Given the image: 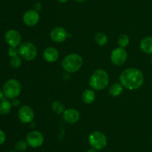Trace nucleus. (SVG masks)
<instances>
[{"mask_svg":"<svg viewBox=\"0 0 152 152\" xmlns=\"http://www.w3.org/2000/svg\"><path fill=\"white\" fill-rule=\"evenodd\" d=\"M120 83L125 88L130 90L138 89L144 82V76L142 72L136 68L125 69L120 76Z\"/></svg>","mask_w":152,"mask_h":152,"instance_id":"obj_1","label":"nucleus"},{"mask_svg":"<svg viewBox=\"0 0 152 152\" xmlns=\"http://www.w3.org/2000/svg\"><path fill=\"white\" fill-rule=\"evenodd\" d=\"M109 83V77L106 71L102 69H96L91 77L89 83L93 89L102 90L106 88Z\"/></svg>","mask_w":152,"mask_h":152,"instance_id":"obj_2","label":"nucleus"},{"mask_svg":"<svg viewBox=\"0 0 152 152\" xmlns=\"http://www.w3.org/2000/svg\"><path fill=\"white\" fill-rule=\"evenodd\" d=\"M83 58L77 54H70L62 61V68L68 73H74L79 71L83 66Z\"/></svg>","mask_w":152,"mask_h":152,"instance_id":"obj_3","label":"nucleus"},{"mask_svg":"<svg viewBox=\"0 0 152 152\" xmlns=\"http://www.w3.org/2000/svg\"><path fill=\"white\" fill-rule=\"evenodd\" d=\"M22 90V85L19 80L16 79H10L3 85L2 92L4 96L9 99L16 98Z\"/></svg>","mask_w":152,"mask_h":152,"instance_id":"obj_4","label":"nucleus"},{"mask_svg":"<svg viewBox=\"0 0 152 152\" xmlns=\"http://www.w3.org/2000/svg\"><path fill=\"white\" fill-rule=\"evenodd\" d=\"M88 142L92 148L96 151L102 150L107 145V137L101 131H94L89 135Z\"/></svg>","mask_w":152,"mask_h":152,"instance_id":"obj_5","label":"nucleus"},{"mask_svg":"<svg viewBox=\"0 0 152 152\" xmlns=\"http://www.w3.org/2000/svg\"><path fill=\"white\" fill-rule=\"evenodd\" d=\"M19 54L25 61H33L37 58V47L31 42H25L19 46Z\"/></svg>","mask_w":152,"mask_h":152,"instance_id":"obj_6","label":"nucleus"},{"mask_svg":"<svg viewBox=\"0 0 152 152\" xmlns=\"http://www.w3.org/2000/svg\"><path fill=\"white\" fill-rule=\"evenodd\" d=\"M127 52L124 48H116L111 52V61L116 66H121L127 60Z\"/></svg>","mask_w":152,"mask_h":152,"instance_id":"obj_7","label":"nucleus"},{"mask_svg":"<svg viewBox=\"0 0 152 152\" xmlns=\"http://www.w3.org/2000/svg\"><path fill=\"white\" fill-rule=\"evenodd\" d=\"M26 142L32 148H38L44 142V137L39 131H33L27 135Z\"/></svg>","mask_w":152,"mask_h":152,"instance_id":"obj_8","label":"nucleus"},{"mask_svg":"<svg viewBox=\"0 0 152 152\" xmlns=\"http://www.w3.org/2000/svg\"><path fill=\"white\" fill-rule=\"evenodd\" d=\"M18 117L22 123H30L34 119V112L30 106L23 105L19 108Z\"/></svg>","mask_w":152,"mask_h":152,"instance_id":"obj_9","label":"nucleus"},{"mask_svg":"<svg viewBox=\"0 0 152 152\" xmlns=\"http://www.w3.org/2000/svg\"><path fill=\"white\" fill-rule=\"evenodd\" d=\"M4 39H5L6 43L10 46H13V47H17L20 45L21 41H22L21 34L17 31L13 29L8 30L5 33Z\"/></svg>","mask_w":152,"mask_h":152,"instance_id":"obj_10","label":"nucleus"},{"mask_svg":"<svg viewBox=\"0 0 152 152\" xmlns=\"http://www.w3.org/2000/svg\"><path fill=\"white\" fill-rule=\"evenodd\" d=\"M22 19H23L24 23L28 26H34L39 21V14L34 9L28 10L24 13Z\"/></svg>","mask_w":152,"mask_h":152,"instance_id":"obj_11","label":"nucleus"},{"mask_svg":"<svg viewBox=\"0 0 152 152\" xmlns=\"http://www.w3.org/2000/svg\"><path fill=\"white\" fill-rule=\"evenodd\" d=\"M68 32L62 27H55L50 32V38L55 43H62L68 37Z\"/></svg>","mask_w":152,"mask_h":152,"instance_id":"obj_12","label":"nucleus"},{"mask_svg":"<svg viewBox=\"0 0 152 152\" xmlns=\"http://www.w3.org/2000/svg\"><path fill=\"white\" fill-rule=\"evenodd\" d=\"M62 114H63L64 120L69 124L76 123L78 122L80 117V114L78 110L73 108L67 109Z\"/></svg>","mask_w":152,"mask_h":152,"instance_id":"obj_13","label":"nucleus"},{"mask_svg":"<svg viewBox=\"0 0 152 152\" xmlns=\"http://www.w3.org/2000/svg\"><path fill=\"white\" fill-rule=\"evenodd\" d=\"M44 59L48 63H53L59 58V52L53 47H48L45 49L43 53Z\"/></svg>","mask_w":152,"mask_h":152,"instance_id":"obj_14","label":"nucleus"},{"mask_svg":"<svg viewBox=\"0 0 152 152\" xmlns=\"http://www.w3.org/2000/svg\"><path fill=\"white\" fill-rule=\"evenodd\" d=\"M140 47L145 53L152 55V37H144L140 41Z\"/></svg>","mask_w":152,"mask_h":152,"instance_id":"obj_15","label":"nucleus"},{"mask_svg":"<svg viewBox=\"0 0 152 152\" xmlns=\"http://www.w3.org/2000/svg\"><path fill=\"white\" fill-rule=\"evenodd\" d=\"M95 98L96 96H95L94 92L91 89H86L82 95V99H83V102L88 104L93 103L94 101Z\"/></svg>","mask_w":152,"mask_h":152,"instance_id":"obj_16","label":"nucleus"},{"mask_svg":"<svg viewBox=\"0 0 152 152\" xmlns=\"http://www.w3.org/2000/svg\"><path fill=\"white\" fill-rule=\"evenodd\" d=\"M123 91V86L121 83H114L109 88V93L111 96H119Z\"/></svg>","mask_w":152,"mask_h":152,"instance_id":"obj_17","label":"nucleus"},{"mask_svg":"<svg viewBox=\"0 0 152 152\" xmlns=\"http://www.w3.org/2000/svg\"><path fill=\"white\" fill-rule=\"evenodd\" d=\"M12 108V104L9 100L3 99L0 101V114H8Z\"/></svg>","mask_w":152,"mask_h":152,"instance_id":"obj_18","label":"nucleus"},{"mask_svg":"<svg viewBox=\"0 0 152 152\" xmlns=\"http://www.w3.org/2000/svg\"><path fill=\"white\" fill-rule=\"evenodd\" d=\"M94 40L99 46H103L108 43V37L102 32H99L95 35Z\"/></svg>","mask_w":152,"mask_h":152,"instance_id":"obj_19","label":"nucleus"},{"mask_svg":"<svg viewBox=\"0 0 152 152\" xmlns=\"http://www.w3.org/2000/svg\"><path fill=\"white\" fill-rule=\"evenodd\" d=\"M52 109L53 111L57 114H61L63 113L65 111V105L59 101H55L52 104Z\"/></svg>","mask_w":152,"mask_h":152,"instance_id":"obj_20","label":"nucleus"},{"mask_svg":"<svg viewBox=\"0 0 152 152\" xmlns=\"http://www.w3.org/2000/svg\"><path fill=\"white\" fill-rule=\"evenodd\" d=\"M129 41H130V39L129 36L126 34H122L118 39V44L120 47L125 48L129 44Z\"/></svg>","mask_w":152,"mask_h":152,"instance_id":"obj_21","label":"nucleus"},{"mask_svg":"<svg viewBox=\"0 0 152 152\" xmlns=\"http://www.w3.org/2000/svg\"><path fill=\"white\" fill-rule=\"evenodd\" d=\"M10 64L13 68H19L22 64V59L19 55L12 57L10 60Z\"/></svg>","mask_w":152,"mask_h":152,"instance_id":"obj_22","label":"nucleus"},{"mask_svg":"<svg viewBox=\"0 0 152 152\" xmlns=\"http://www.w3.org/2000/svg\"><path fill=\"white\" fill-rule=\"evenodd\" d=\"M27 146H28V143L27 142L23 141V140H19L17 142L16 144L15 148L18 151H25L27 149Z\"/></svg>","mask_w":152,"mask_h":152,"instance_id":"obj_23","label":"nucleus"},{"mask_svg":"<svg viewBox=\"0 0 152 152\" xmlns=\"http://www.w3.org/2000/svg\"><path fill=\"white\" fill-rule=\"evenodd\" d=\"M18 53H19V49H18L17 48L10 46V48H9L8 49V55L10 58L18 55Z\"/></svg>","mask_w":152,"mask_h":152,"instance_id":"obj_24","label":"nucleus"},{"mask_svg":"<svg viewBox=\"0 0 152 152\" xmlns=\"http://www.w3.org/2000/svg\"><path fill=\"white\" fill-rule=\"evenodd\" d=\"M6 139V135L4 131H2L1 130H0V145H2L3 143L5 142Z\"/></svg>","mask_w":152,"mask_h":152,"instance_id":"obj_25","label":"nucleus"},{"mask_svg":"<svg viewBox=\"0 0 152 152\" xmlns=\"http://www.w3.org/2000/svg\"><path fill=\"white\" fill-rule=\"evenodd\" d=\"M41 9H42V5H41V4H40L39 2H37V3H36L35 4H34V10H37V12L39 11Z\"/></svg>","mask_w":152,"mask_h":152,"instance_id":"obj_26","label":"nucleus"},{"mask_svg":"<svg viewBox=\"0 0 152 152\" xmlns=\"http://www.w3.org/2000/svg\"><path fill=\"white\" fill-rule=\"evenodd\" d=\"M12 104V106H14V107H18V106L19 105V104H20V102H19V101L18 99H16V98H13V101H12L11 102Z\"/></svg>","mask_w":152,"mask_h":152,"instance_id":"obj_27","label":"nucleus"},{"mask_svg":"<svg viewBox=\"0 0 152 152\" xmlns=\"http://www.w3.org/2000/svg\"><path fill=\"white\" fill-rule=\"evenodd\" d=\"M4 93H3L2 91L0 89V101H1L3 99H4Z\"/></svg>","mask_w":152,"mask_h":152,"instance_id":"obj_28","label":"nucleus"},{"mask_svg":"<svg viewBox=\"0 0 152 152\" xmlns=\"http://www.w3.org/2000/svg\"><path fill=\"white\" fill-rule=\"evenodd\" d=\"M87 152H96V150H95L94 148H91L89 149V150Z\"/></svg>","mask_w":152,"mask_h":152,"instance_id":"obj_29","label":"nucleus"},{"mask_svg":"<svg viewBox=\"0 0 152 152\" xmlns=\"http://www.w3.org/2000/svg\"><path fill=\"white\" fill-rule=\"evenodd\" d=\"M57 1L60 3H66L68 0H57Z\"/></svg>","mask_w":152,"mask_h":152,"instance_id":"obj_30","label":"nucleus"},{"mask_svg":"<svg viewBox=\"0 0 152 152\" xmlns=\"http://www.w3.org/2000/svg\"><path fill=\"white\" fill-rule=\"evenodd\" d=\"M74 1H77V2H83V1H85L86 0H74Z\"/></svg>","mask_w":152,"mask_h":152,"instance_id":"obj_31","label":"nucleus"},{"mask_svg":"<svg viewBox=\"0 0 152 152\" xmlns=\"http://www.w3.org/2000/svg\"><path fill=\"white\" fill-rule=\"evenodd\" d=\"M151 63H152V56H151Z\"/></svg>","mask_w":152,"mask_h":152,"instance_id":"obj_32","label":"nucleus"},{"mask_svg":"<svg viewBox=\"0 0 152 152\" xmlns=\"http://www.w3.org/2000/svg\"><path fill=\"white\" fill-rule=\"evenodd\" d=\"M10 152H17V151H10Z\"/></svg>","mask_w":152,"mask_h":152,"instance_id":"obj_33","label":"nucleus"},{"mask_svg":"<svg viewBox=\"0 0 152 152\" xmlns=\"http://www.w3.org/2000/svg\"><path fill=\"white\" fill-rule=\"evenodd\" d=\"M151 142H152V139H151Z\"/></svg>","mask_w":152,"mask_h":152,"instance_id":"obj_34","label":"nucleus"}]
</instances>
